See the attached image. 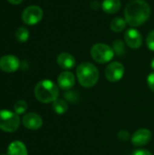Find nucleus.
<instances>
[{"label":"nucleus","mask_w":154,"mask_h":155,"mask_svg":"<svg viewBox=\"0 0 154 155\" xmlns=\"http://www.w3.org/2000/svg\"><path fill=\"white\" fill-rule=\"evenodd\" d=\"M126 22L132 26L143 25L151 15V7L144 0L131 1L124 10Z\"/></svg>","instance_id":"f257e3e1"},{"label":"nucleus","mask_w":154,"mask_h":155,"mask_svg":"<svg viewBox=\"0 0 154 155\" xmlns=\"http://www.w3.org/2000/svg\"><path fill=\"white\" fill-rule=\"evenodd\" d=\"M76 75L79 84L85 87L94 86L99 80V71L97 67L89 62H84L76 68Z\"/></svg>","instance_id":"f03ea898"},{"label":"nucleus","mask_w":154,"mask_h":155,"mask_svg":"<svg viewBox=\"0 0 154 155\" xmlns=\"http://www.w3.org/2000/svg\"><path fill=\"white\" fill-rule=\"evenodd\" d=\"M35 98L43 104L54 103L59 96L58 86L51 80H43L34 87Z\"/></svg>","instance_id":"7ed1b4c3"},{"label":"nucleus","mask_w":154,"mask_h":155,"mask_svg":"<svg viewBox=\"0 0 154 155\" xmlns=\"http://www.w3.org/2000/svg\"><path fill=\"white\" fill-rule=\"evenodd\" d=\"M20 125V118L16 113L0 110V129L4 132H15Z\"/></svg>","instance_id":"20e7f679"},{"label":"nucleus","mask_w":154,"mask_h":155,"mask_svg":"<svg viewBox=\"0 0 154 155\" xmlns=\"http://www.w3.org/2000/svg\"><path fill=\"white\" fill-rule=\"evenodd\" d=\"M92 58L99 64H106L114 56V51L108 45L98 43L93 45L91 49Z\"/></svg>","instance_id":"39448f33"},{"label":"nucleus","mask_w":154,"mask_h":155,"mask_svg":"<svg viewBox=\"0 0 154 155\" xmlns=\"http://www.w3.org/2000/svg\"><path fill=\"white\" fill-rule=\"evenodd\" d=\"M43 10L38 5H29L22 13V20L25 24L34 25L43 18Z\"/></svg>","instance_id":"423d86ee"},{"label":"nucleus","mask_w":154,"mask_h":155,"mask_svg":"<svg viewBox=\"0 0 154 155\" xmlns=\"http://www.w3.org/2000/svg\"><path fill=\"white\" fill-rule=\"evenodd\" d=\"M124 72L125 69L122 63L113 62L108 64L105 69V77L109 82L116 83L123 78Z\"/></svg>","instance_id":"0eeeda50"},{"label":"nucleus","mask_w":154,"mask_h":155,"mask_svg":"<svg viewBox=\"0 0 154 155\" xmlns=\"http://www.w3.org/2000/svg\"><path fill=\"white\" fill-rule=\"evenodd\" d=\"M152 138V134L148 129H139L132 136L131 142L136 147H143L147 145Z\"/></svg>","instance_id":"6e6552de"},{"label":"nucleus","mask_w":154,"mask_h":155,"mask_svg":"<svg viewBox=\"0 0 154 155\" xmlns=\"http://www.w3.org/2000/svg\"><path fill=\"white\" fill-rule=\"evenodd\" d=\"M20 66L19 59L12 54L4 55L0 58V69L5 73H14Z\"/></svg>","instance_id":"1a4fd4ad"},{"label":"nucleus","mask_w":154,"mask_h":155,"mask_svg":"<svg viewBox=\"0 0 154 155\" xmlns=\"http://www.w3.org/2000/svg\"><path fill=\"white\" fill-rule=\"evenodd\" d=\"M124 40L126 45L133 49H138L143 44V36L141 33L134 28H130L125 32Z\"/></svg>","instance_id":"9d476101"},{"label":"nucleus","mask_w":154,"mask_h":155,"mask_svg":"<svg viewBox=\"0 0 154 155\" xmlns=\"http://www.w3.org/2000/svg\"><path fill=\"white\" fill-rule=\"evenodd\" d=\"M23 124L29 130H38L43 125V119L35 113H28L23 117Z\"/></svg>","instance_id":"9b49d317"},{"label":"nucleus","mask_w":154,"mask_h":155,"mask_svg":"<svg viewBox=\"0 0 154 155\" xmlns=\"http://www.w3.org/2000/svg\"><path fill=\"white\" fill-rule=\"evenodd\" d=\"M57 84L58 86L64 91H69L71 90L75 84V77L73 73L65 71L61 73L58 75L57 78Z\"/></svg>","instance_id":"f8f14e48"},{"label":"nucleus","mask_w":154,"mask_h":155,"mask_svg":"<svg viewBox=\"0 0 154 155\" xmlns=\"http://www.w3.org/2000/svg\"><path fill=\"white\" fill-rule=\"evenodd\" d=\"M57 64L59 67L64 70L72 69L75 65V59L74 57L69 53H62L57 56L56 59Z\"/></svg>","instance_id":"ddd939ff"},{"label":"nucleus","mask_w":154,"mask_h":155,"mask_svg":"<svg viewBox=\"0 0 154 155\" xmlns=\"http://www.w3.org/2000/svg\"><path fill=\"white\" fill-rule=\"evenodd\" d=\"M8 155H27V149L24 143L20 141H15L11 143L7 148Z\"/></svg>","instance_id":"4468645a"},{"label":"nucleus","mask_w":154,"mask_h":155,"mask_svg":"<svg viewBox=\"0 0 154 155\" xmlns=\"http://www.w3.org/2000/svg\"><path fill=\"white\" fill-rule=\"evenodd\" d=\"M103 10L107 14H114L121 8L120 0H103L102 4Z\"/></svg>","instance_id":"2eb2a0df"},{"label":"nucleus","mask_w":154,"mask_h":155,"mask_svg":"<svg viewBox=\"0 0 154 155\" xmlns=\"http://www.w3.org/2000/svg\"><path fill=\"white\" fill-rule=\"evenodd\" d=\"M53 110L55 114H64L67 112L68 110V104L64 99L57 98L54 103H53Z\"/></svg>","instance_id":"dca6fc26"},{"label":"nucleus","mask_w":154,"mask_h":155,"mask_svg":"<svg viewBox=\"0 0 154 155\" xmlns=\"http://www.w3.org/2000/svg\"><path fill=\"white\" fill-rule=\"evenodd\" d=\"M110 27L113 32L120 33L123 31L126 27V20L122 17H115L110 24Z\"/></svg>","instance_id":"f3484780"},{"label":"nucleus","mask_w":154,"mask_h":155,"mask_svg":"<svg viewBox=\"0 0 154 155\" xmlns=\"http://www.w3.org/2000/svg\"><path fill=\"white\" fill-rule=\"evenodd\" d=\"M15 38L19 43H25L29 38V31L26 27L21 26L15 32Z\"/></svg>","instance_id":"a211bd4d"},{"label":"nucleus","mask_w":154,"mask_h":155,"mask_svg":"<svg viewBox=\"0 0 154 155\" xmlns=\"http://www.w3.org/2000/svg\"><path fill=\"white\" fill-rule=\"evenodd\" d=\"M113 49L118 55H123L125 53V45L122 40H115L113 44Z\"/></svg>","instance_id":"6ab92c4d"},{"label":"nucleus","mask_w":154,"mask_h":155,"mask_svg":"<svg viewBox=\"0 0 154 155\" xmlns=\"http://www.w3.org/2000/svg\"><path fill=\"white\" fill-rule=\"evenodd\" d=\"M14 110H15V113H16L18 115L23 114L27 110V103L23 100L17 101L14 105Z\"/></svg>","instance_id":"aec40b11"},{"label":"nucleus","mask_w":154,"mask_h":155,"mask_svg":"<svg viewBox=\"0 0 154 155\" xmlns=\"http://www.w3.org/2000/svg\"><path fill=\"white\" fill-rule=\"evenodd\" d=\"M146 44L151 51H154V30L149 33L146 38Z\"/></svg>","instance_id":"412c9836"},{"label":"nucleus","mask_w":154,"mask_h":155,"mask_svg":"<svg viewBox=\"0 0 154 155\" xmlns=\"http://www.w3.org/2000/svg\"><path fill=\"white\" fill-rule=\"evenodd\" d=\"M117 137H118V139H119L121 142H127V141H129L131 135H130L129 132L123 130V131H120V132L118 133Z\"/></svg>","instance_id":"4be33fe9"},{"label":"nucleus","mask_w":154,"mask_h":155,"mask_svg":"<svg viewBox=\"0 0 154 155\" xmlns=\"http://www.w3.org/2000/svg\"><path fill=\"white\" fill-rule=\"evenodd\" d=\"M147 84H148L149 88L152 92H154V72L149 74V76L147 78Z\"/></svg>","instance_id":"5701e85b"},{"label":"nucleus","mask_w":154,"mask_h":155,"mask_svg":"<svg viewBox=\"0 0 154 155\" xmlns=\"http://www.w3.org/2000/svg\"><path fill=\"white\" fill-rule=\"evenodd\" d=\"M133 155H152V153L150 151L145 150V149H138L133 152Z\"/></svg>","instance_id":"b1692460"},{"label":"nucleus","mask_w":154,"mask_h":155,"mask_svg":"<svg viewBox=\"0 0 154 155\" xmlns=\"http://www.w3.org/2000/svg\"><path fill=\"white\" fill-rule=\"evenodd\" d=\"M12 5H19L23 2V0H7Z\"/></svg>","instance_id":"393cba45"},{"label":"nucleus","mask_w":154,"mask_h":155,"mask_svg":"<svg viewBox=\"0 0 154 155\" xmlns=\"http://www.w3.org/2000/svg\"><path fill=\"white\" fill-rule=\"evenodd\" d=\"M151 67H152V69L154 70V58L152 60V63H151Z\"/></svg>","instance_id":"a878e982"},{"label":"nucleus","mask_w":154,"mask_h":155,"mask_svg":"<svg viewBox=\"0 0 154 155\" xmlns=\"http://www.w3.org/2000/svg\"><path fill=\"white\" fill-rule=\"evenodd\" d=\"M1 155H5V154H1Z\"/></svg>","instance_id":"bb28decb"}]
</instances>
